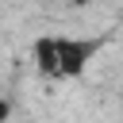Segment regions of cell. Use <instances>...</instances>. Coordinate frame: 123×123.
<instances>
[{
  "instance_id": "1",
  "label": "cell",
  "mask_w": 123,
  "mask_h": 123,
  "mask_svg": "<svg viewBox=\"0 0 123 123\" xmlns=\"http://www.w3.org/2000/svg\"><path fill=\"white\" fill-rule=\"evenodd\" d=\"M104 38H73V35H38L31 42L35 69L46 81H73L88 69V62L100 54Z\"/></svg>"
},
{
  "instance_id": "2",
  "label": "cell",
  "mask_w": 123,
  "mask_h": 123,
  "mask_svg": "<svg viewBox=\"0 0 123 123\" xmlns=\"http://www.w3.org/2000/svg\"><path fill=\"white\" fill-rule=\"evenodd\" d=\"M12 119V100H8V92L0 88V123H8Z\"/></svg>"
},
{
  "instance_id": "3",
  "label": "cell",
  "mask_w": 123,
  "mask_h": 123,
  "mask_svg": "<svg viewBox=\"0 0 123 123\" xmlns=\"http://www.w3.org/2000/svg\"><path fill=\"white\" fill-rule=\"evenodd\" d=\"M65 4H69V8H85L88 0H65Z\"/></svg>"
}]
</instances>
